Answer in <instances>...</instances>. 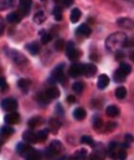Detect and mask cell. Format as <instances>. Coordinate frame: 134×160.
<instances>
[{"instance_id": "d6a6232c", "label": "cell", "mask_w": 134, "mask_h": 160, "mask_svg": "<svg viewBox=\"0 0 134 160\" xmlns=\"http://www.w3.org/2000/svg\"><path fill=\"white\" fill-rule=\"evenodd\" d=\"M25 159L26 160H41V153L38 151L34 149L25 157Z\"/></svg>"}, {"instance_id": "f546056e", "label": "cell", "mask_w": 134, "mask_h": 160, "mask_svg": "<svg viewBox=\"0 0 134 160\" xmlns=\"http://www.w3.org/2000/svg\"><path fill=\"white\" fill-rule=\"evenodd\" d=\"M126 78H127V75L125 73H123L120 69H117L114 72L113 79L116 82H124L126 81Z\"/></svg>"}, {"instance_id": "8992f818", "label": "cell", "mask_w": 134, "mask_h": 160, "mask_svg": "<svg viewBox=\"0 0 134 160\" xmlns=\"http://www.w3.org/2000/svg\"><path fill=\"white\" fill-rule=\"evenodd\" d=\"M32 7V1L31 0H21L19 1L18 5V13L21 17H26L30 13Z\"/></svg>"}, {"instance_id": "83f0119b", "label": "cell", "mask_w": 134, "mask_h": 160, "mask_svg": "<svg viewBox=\"0 0 134 160\" xmlns=\"http://www.w3.org/2000/svg\"><path fill=\"white\" fill-rule=\"evenodd\" d=\"M127 90L124 86H119L115 89V97L119 100L125 99L127 97Z\"/></svg>"}, {"instance_id": "ee69618b", "label": "cell", "mask_w": 134, "mask_h": 160, "mask_svg": "<svg viewBox=\"0 0 134 160\" xmlns=\"http://www.w3.org/2000/svg\"><path fill=\"white\" fill-rule=\"evenodd\" d=\"M127 157V153L125 150H120L118 152V159L119 160H126Z\"/></svg>"}, {"instance_id": "52a82bcc", "label": "cell", "mask_w": 134, "mask_h": 160, "mask_svg": "<svg viewBox=\"0 0 134 160\" xmlns=\"http://www.w3.org/2000/svg\"><path fill=\"white\" fill-rule=\"evenodd\" d=\"M7 55H9L10 58H12V61L16 62L17 64H23L27 62V59L18 51L17 50H9Z\"/></svg>"}, {"instance_id": "cb8c5ba5", "label": "cell", "mask_w": 134, "mask_h": 160, "mask_svg": "<svg viewBox=\"0 0 134 160\" xmlns=\"http://www.w3.org/2000/svg\"><path fill=\"white\" fill-rule=\"evenodd\" d=\"M73 116H74V118H75L76 120L82 121L86 117V111L82 108H77L73 112Z\"/></svg>"}, {"instance_id": "e575fe53", "label": "cell", "mask_w": 134, "mask_h": 160, "mask_svg": "<svg viewBox=\"0 0 134 160\" xmlns=\"http://www.w3.org/2000/svg\"><path fill=\"white\" fill-rule=\"evenodd\" d=\"M72 88H73L74 92L81 94L82 92V90L84 89V83L82 82H76L73 83Z\"/></svg>"}, {"instance_id": "f907efd6", "label": "cell", "mask_w": 134, "mask_h": 160, "mask_svg": "<svg viewBox=\"0 0 134 160\" xmlns=\"http://www.w3.org/2000/svg\"><path fill=\"white\" fill-rule=\"evenodd\" d=\"M125 140H126V142L127 143H130V142H134V137H133V135H131V134H129V133H127V134H126L125 135Z\"/></svg>"}, {"instance_id": "816d5d0a", "label": "cell", "mask_w": 134, "mask_h": 160, "mask_svg": "<svg viewBox=\"0 0 134 160\" xmlns=\"http://www.w3.org/2000/svg\"><path fill=\"white\" fill-rule=\"evenodd\" d=\"M66 101L68 102L69 104H74V103H76V98L74 95H69L67 98H66Z\"/></svg>"}, {"instance_id": "7c38bea8", "label": "cell", "mask_w": 134, "mask_h": 160, "mask_svg": "<svg viewBox=\"0 0 134 160\" xmlns=\"http://www.w3.org/2000/svg\"><path fill=\"white\" fill-rule=\"evenodd\" d=\"M92 33V30H91V28L89 27L87 24H82L80 25L78 28H77V30H76V34L78 36H81V37H84V38H87L91 35Z\"/></svg>"}, {"instance_id": "681fc988", "label": "cell", "mask_w": 134, "mask_h": 160, "mask_svg": "<svg viewBox=\"0 0 134 160\" xmlns=\"http://www.w3.org/2000/svg\"><path fill=\"white\" fill-rule=\"evenodd\" d=\"M134 46V38H127L126 41L125 47H133Z\"/></svg>"}, {"instance_id": "bcb514c9", "label": "cell", "mask_w": 134, "mask_h": 160, "mask_svg": "<svg viewBox=\"0 0 134 160\" xmlns=\"http://www.w3.org/2000/svg\"><path fill=\"white\" fill-rule=\"evenodd\" d=\"M5 30V21L4 19L0 17V36H2Z\"/></svg>"}, {"instance_id": "60d3db41", "label": "cell", "mask_w": 134, "mask_h": 160, "mask_svg": "<svg viewBox=\"0 0 134 160\" xmlns=\"http://www.w3.org/2000/svg\"><path fill=\"white\" fill-rule=\"evenodd\" d=\"M12 6V1H7V0H3V1H0V11L8 10Z\"/></svg>"}, {"instance_id": "74e56055", "label": "cell", "mask_w": 134, "mask_h": 160, "mask_svg": "<svg viewBox=\"0 0 134 160\" xmlns=\"http://www.w3.org/2000/svg\"><path fill=\"white\" fill-rule=\"evenodd\" d=\"M64 47H65V43H64V40L62 38H59L55 42V48L57 51L61 52L64 49Z\"/></svg>"}, {"instance_id": "6da1fadb", "label": "cell", "mask_w": 134, "mask_h": 160, "mask_svg": "<svg viewBox=\"0 0 134 160\" xmlns=\"http://www.w3.org/2000/svg\"><path fill=\"white\" fill-rule=\"evenodd\" d=\"M127 37L121 32L111 34L106 40V47L110 52H118L121 48L125 47Z\"/></svg>"}, {"instance_id": "7402d4cb", "label": "cell", "mask_w": 134, "mask_h": 160, "mask_svg": "<svg viewBox=\"0 0 134 160\" xmlns=\"http://www.w3.org/2000/svg\"><path fill=\"white\" fill-rule=\"evenodd\" d=\"M21 18H22V17L17 12H10L7 16V21L12 23V24H17V23H19L21 21Z\"/></svg>"}, {"instance_id": "ba28073f", "label": "cell", "mask_w": 134, "mask_h": 160, "mask_svg": "<svg viewBox=\"0 0 134 160\" xmlns=\"http://www.w3.org/2000/svg\"><path fill=\"white\" fill-rule=\"evenodd\" d=\"M97 71H98V68L94 63L82 64V74L87 78L94 77L97 73Z\"/></svg>"}, {"instance_id": "8fae6325", "label": "cell", "mask_w": 134, "mask_h": 160, "mask_svg": "<svg viewBox=\"0 0 134 160\" xmlns=\"http://www.w3.org/2000/svg\"><path fill=\"white\" fill-rule=\"evenodd\" d=\"M34 149L30 146L29 144H27V143H23V142H21V143H18L17 144V152L22 156V157H26L30 152H31L32 151H33Z\"/></svg>"}, {"instance_id": "f6af8a7d", "label": "cell", "mask_w": 134, "mask_h": 160, "mask_svg": "<svg viewBox=\"0 0 134 160\" xmlns=\"http://www.w3.org/2000/svg\"><path fill=\"white\" fill-rule=\"evenodd\" d=\"M115 59H116V61H122L123 59H125V54H124L121 50H120V51H118V52H116Z\"/></svg>"}, {"instance_id": "d6986e66", "label": "cell", "mask_w": 134, "mask_h": 160, "mask_svg": "<svg viewBox=\"0 0 134 160\" xmlns=\"http://www.w3.org/2000/svg\"><path fill=\"white\" fill-rule=\"evenodd\" d=\"M25 48L27 49V51L31 54V55H37L40 52V46L38 45L37 42H31V43H28L26 44Z\"/></svg>"}, {"instance_id": "5b68a950", "label": "cell", "mask_w": 134, "mask_h": 160, "mask_svg": "<svg viewBox=\"0 0 134 160\" xmlns=\"http://www.w3.org/2000/svg\"><path fill=\"white\" fill-rule=\"evenodd\" d=\"M65 52L66 56L71 62H76L80 58V52L78 49H76L75 45L72 41H69L67 43V45L65 46Z\"/></svg>"}, {"instance_id": "f1b7e54d", "label": "cell", "mask_w": 134, "mask_h": 160, "mask_svg": "<svg viewBox=\"0 0 134 160\" xmlns=\"http://www.w3.org/2000/svg\"><path fill=\"white\" fill-rule=\"evenodd\" d=\"M50 99L47 97V95L45 94V92H41L37 95V103L42 106V107H45L50 103Z\"/></svg>"}, {"instance_id": "603a6c76", "label": "cell", "mask_w": 134, "mask_h": 160, "mask_svg": "<svg viewBox=\"0 0 134 160\" xmlns=\"http://www.w3.org/2000/svg\"><path fill=\"white\" fill-rule=\"evenodd\" d=\"M106 113L108 117H117V116L120 115V108H119L117 106H114V105H111V106H108L106 109Z\"/></svg>"}, {"instance_id": "5bb4252c", "label": "cell", "mask_w": 134, "mask_h": 160, "mask_svg": "<svg viewBox=\"0 0 134 160\" xmlns=\"http://www.w3.org/2000/svg\"><path fill=\"white\" fill-rule=\"evenodd\" d=\"M61 127H62V122L57 118H51L49 120V128H48L49 132L56 134V133H57L58 129L61 128Z\"/></svg>"}, {"instance_id": "ac0fdd59", "label": "cell", "mask_w": 134, "mask_h": 160, "mask_svg": "<svg viewBox=\"0 0 134 160\" xmlns=\"http://www.w3.org/2000/svg\"><path fill=\"white\" fill-rule=\"evenodd\" d=\"M17 86L22 92L27 93L30 89V86H31V81L28 79H19L17 82Z\"/></svg>"}, {"instance_id": "4316f807", "label": "cell", "mask_w": 134, "mask_h": 160, "mask_svg": "<svg viewBox=\"0 0 134 160\" xmlns=\"http://www.w3.org/2000/svg\"><path fill=\"white\" fill-rule=\"evenodd\" d=\"M105 152H102V150H96L93 152L90 156H89V160H105Z\"/></svg>"}, {"instance_id": "ab89813d", "label": "cell", "mask_w": 134, "mask_h": 160, "mask_svg": "<svg viewBox=\"0 0 134 160\" xmlns=\"http://www.w3.org/2000/svg\"><path fill=\"white\" fill-rule=\"evenodd\" d=\"M81 142L82 144H85V145H89V146H93L94 145V140L91 136H88V135H83L82 138H81Z\"/></svg>"}, {"instance_id": "9c48e42d", "label": "cell", "mask_w": 134, "mask_h": 160, "mask_svg": "<svg viewBox=\"0 0 134 160\" xmlns=\"http://www.w3.org/2000/svg\"><path fill=\"white\" fill-rule=\"evenodd\" d=\"M68 74L72 78H78L82 75V64L81 63H73L68 70Z\"/></svg>"}, {"instance_id": "e0dca14e", "label": "cell", "mask_w": 134, "mask_h": 160, "mask_svg": "<svg viewBox=\"0 0 134 160\" xmlns=\"http://www.w3.org/2000/svg\"><path fill=\"white\" fill-rule=\"evenodd\" d=\"M14 132V128L11 126H3L1 128H0V136H1L2 140H4L5 138H9L11 135H12Z\"/></svg>"}, {"instance_id": "f35d334b", "label": "cell", "mask_w": 134, "mask_h": 160, "mask_svg": "<svg viewBox=\"0 0 134 160\" xmlns=\"http://www.w3.org/2000/svg\"><path fill=\"white\" fill-rule=\"evenodd\" d=\"M52 38H53V37H52V35L51 34H49V33H44V34H42L41 35V43L42 44H48V43L52 40Z\"/></svg>"}, {"instance_id": "f5cc1de1", "label": "cell", "mask_w": 134, "mask_h": 160, "mask_svg": "<svg viewBox=\"0 0 134 160\" xmlns=\"http://www.w3.org/2000/svg\"><path fill=\"white\" fill-rule=\"evenodd\" d=\"M129 59H130V61H132L134 62V49L129 53Z\"/></svg>"}, {"instance_id": "d590c367", "label": "cell", "mask_w": 134, "mask_h": 160, "mask_svg": "<svg viewBox=\"0 0 134 160\" xmlns=\"http://www.w3.org/2000/svg\"><path fill=\"white\" fill-rule=\"evenodd\" d=\"M92 125H93V128L95 129H100L102 127V120L101 119V117H99L98 115H95L92 119Z\"/></svg>"}, {"instance_id": "db71d44e", "label": "cell", "mask_w": 134, "mask_h": 160, "mask_svg": "<svg viewBox=\"0 0 134 160\" xmlns=\"http://www.w3.org/2000/svg\"><path fill=\"white\" fill-rule=\"evenodd\" d=\"M59 160H65V158H64V157H62V159H59Z\"/></svg>"}, {"instance_id": "4fadbf2b", "label": "cell", "mask_w": 134, "mask_h": 160, "mask_svg": "<svg viewBox=\"0 0 134 160\" xmlns=\"http://www.w3.org/2000/svg\"><path fill=\"white\" fill-rule=\"evenodd\" d=\"M22 138L27 144H36V143H37V134H36V132H32V130H26V132H24L23 134H22Z\"/></svg>"}, {"instance_id": "2e32d148", "label": "cell", "mask_w": 134, "mask_h": 160, "mask_svg": "<svg viewBox=\"0 0 134 160\" xmlns=\"http://www.w3.org/2000/svg\"><path fill=\"white\" fill-rule=\"evenodd\" d=\"M109 77L107 74H102L99 76L98 79V82H97V86L99 89H105L107 87V85L109 84Z\"/></svg>"}, {"instance_id": "c3c4849f", "label": "cell", "mask_w": 134, "mask_h": 160, "mask_svg": "<svg viewBox=\"0 0 134 160\" xmlns=\"http://www.w3.org/2000/svg\"><path fill=\"white\" fill-rule=\"evenodd\" d=\"M57 2H59L62 6H65V7H69L73 4L72 0H61V1H57Z\"/></svg>"}, {"instance_id": "ffe728a7", "label": "cell", "mask_w": 134, "mask_h": 160, "mask_svg": "<svg viewBox=\"0 0 134 160\" xmlns=\"http://www.w3.org/2000/svg\"><path fill=\"white\" fill-rule=\"evenodd\" d=\"M45 94L47 95V97L50 99V100H53V99H57V98H58L59 97V90H58V88L57 86H51V87H49V88H47L45 91Z\"/></svg>"}, {"instance_id": "277c9868", "label": "cell", "mask_w": 134, "mask_h": 160, "mask_svg": "<svg viewBox=\"0 0 134 160\" xmlns=\"http://www.w3.org/2000/svg\"><path fill=\"white\" fill-rule=\"evenodd\" d=\"M1 108L3 110L10 112H14L16 109H17L18 108V103L16 99L13 98H6L4 100H2L1 102Z\"/></svg>"}, {"instance_id": "4dcf8cb0", "label": "cell", "mask_w": 134, "mask_h": 160, "mask_svg": "<svg viewBox=\"0 0 134 160\" xmlns=\"http://www.w3.org/2000/svg\"><path fill=\"white\" fill-rule=\"evenodd\" d=\"M37 134V142H44L47 137H48V134H49V129L48 128H44L42 130H39V132H36Z\"/></svg>"}, {"instance_id": "7a4b0ae2", "label": "cell", "mask_w": 134, "mask_h": 160, "mask_svg": "<svg viewBox=\"0 0 134 160\" xmlns=\"http://www.w3.org/2000/svg\"><path fill=\"white\" fill-rule=\"evenodd\" d=\"M64 151L63 145L58 140H54L51 142L50 146L45 150V155L48 159H54L58 154H61Z\"/></svg>"}, {"instance_id": "b9f144b4", "label": "cell", "mask_w": 134, "mask_h": 160, "mask_svg": "<svg viewBox=\"0 0 134 160\" xmlns=\"http://www.w3.org/2000/svg\"><path fill=\"white\" fill-rule=\"evenodd\" d=\"M56 113L58 116H63L64 115V109L62 106V104H57L56 105Z\"/></svg>"}, {"instance_id": "30bf717a", "label": "cell", "mask_w": 134, "mask_h": 160, "mask_svg": "<svg viewBox=\"0 0 134 160\" xmlns=\"http://www.w3.org/2000/svg\"><path fill=\"white\" fill-rule=\"evenodd\" d=\"M4 121L6 124H8V126L10 125H17L19 123L20 121V115L17 112H10L7 115H5L4 117Z\"/></svg>"}, {"instance_id": "3957f363", "label": "cell", "mask_w": 134, "mask_h": 160, "mask_svg": "<svg viewBox=\"0 0 134 160\" xmlns=\"http://www.w3.org/2000/svg\"><path fill=\"white\" fill-rule=\"evenodd\" d=\"M64 64L62 63L57 65L52 72V75L50 77L51 82H61L63 83L65 82V76H64Z\"/></svg>"}, {"instance_id": "7dc6e473", "label": "cell", "mask_w": 134, "mask_h": 160, "mask_svg": "<svg viewBox=\"0 0 134 160\" xmlns=\"http://www.w3.org/2000/svg\"><path fill=\"white\" fill-rule=\"evenodd\" d=\"M116 127H117V124H116V123H113V122L108 123V124L107 125V132H112L113 129L116 128Z\"/></svg>"}, {"instance_id": "836d02e7", "label": "cell", "mask_w": 134, "mask_h": 160, "mask_svg": "<svg viewBox=\"0 0 134 160\" xmlns=\"http://www.w3.org/2000/svg\"><path fill=\"white\" fill-rule=\"evenodd\" d=\"M53 14L57 21H61L62 19V8L61 6H56L53 11Z\"/></svg>"}, {"instance_id": "9a60e30c", "label": "cell", "mask_w": 134, "mask_h": 160, "mask_svg": "<svg viewBox=\"0 0 134 160\" xmlns=\"http://www.w3.org/2000/svg\"><path fill=\"white\" fill-rule=\"evenodd\" d=\"M117 24L125 29H133L134 28V21L128 18H121L117 20Z\"/></svg>"}, {"instance_id": "44dd1931", "label": "cell", "mask_w": 134, "mask_h": 160, "mask_svg": "<svg viewBox=\"0 0 134 160\" xmlns=\"http://www.w3.org/2000/svg\"><path fill=\"white\" fill-rule=\"evenodd\" d=\"M43 123H44V119L42 117H40V116H35V117L31 118L28 121V126L31 128H35L37 127L41 126Z\"/></svg>"}, {"instance_id": "484cf974", "label": "cell", "mask_w": 134, "mask_h": 160, "mask_svg": "<svg viewBox=\"0 0 134 160\" xmlns=\"http://www.w3.org/2000/svg\"><path fill=\"white\" fill-rule=\"evenodd\" d=\"M86 157H87V151L85 149H81L73 154L71 160H83Z\"/></svg>"}, {"instance_id": "8d00e7d4", "label": "cell", "mask_w": 134, "mask_h": 160, "mask_svg": "<svg viewBox=\"0 0 134 160\" xmlns=\"http://www.w3.org/2000/svg\"><path fill=\"white\" fill-rule=\"evenodd\" d=\"M120 69L123 73H125L127 76L128 75V74H130V72H131V70H132V68H131V66L128 64V63H127V62H121V64H120Z\"/></svg>"}, {"instance_id": "1f68e13d", "label": "cell", "mask_w": 134, "mask_h": 160, "mask_svg": "<svg viewBox=\"0 0 134 160\" xmlns=\"http://www.w3.org/2000/svg\"><path fill=\"white\" fill-rule=\"evenodd\" d=\"M45 20H46V16H45V13H44L43 11H39V12H37L35 13V16H34V21L37 24H42Z\"/></svg>"}, {"instance_id": "d4e9b609", "label": "cell", "mask_w": 134, "mask_h": 160, "mask_svg": "<svg viewBox=\"0 0 134 160\" xmlns=\"http://www.w3.org/2000/svg\"><path fill=\"white\" fill-rule=\"evenodd\" d=\"M81 17H82V12L80 11V9L75 8L72 10L70 13V20L72 23H77L81 19Z\"/></svg>"}, {"instance_id": "7bdbcfd3", "label": "cell", "mask_w": 134, "mask_h": 160, "mask_svg": "<svg viewBox=\"0 0 134 160\" xmlns=\"http://www.w3.org/2000/svg\"><path fill=\"white\" fill-rule=\"evenodd\" d=\"M0 89L2 91H5L6 89H8V84L4 77H0Z\"/></svg>"}]
</instances>
